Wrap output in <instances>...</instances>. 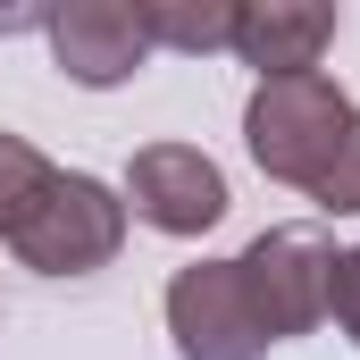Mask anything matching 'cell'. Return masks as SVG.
<instances>
[{
	"label": "cell",
	"instance_id": "10",
	"mask_svg": "<svg viewBox=\"0 0 360 360\" xmlns=\"http://www.w3.org/2000/svg\"><path fill=\"white\" fill-rule=\"evenodd\" d=\"M310 201H319V210H335V218H360V117H352V134L335 143L327 176L310 184Z\"/></svg>",
	"mask_w": 360,
	"mask_h": 360
},
{
	"label": "cell",
	"instance_id": "1",
	"mask_svg": "<svg viewBox=\"0 0 360 360\" xmlns=\"http://www.w3.org/2000/svg\"><path fill=\"white\" fill-rule=\"evenodd\" d=\"M352 101L335 76H269V84H252L243 101V143H252V160H260V176L276 184H310L327 176V160H335V143L352 134Z\"/></svg>",
	"mask_w": 360,
	"mask_h": 360
},
{
	"label": "cell",
	"instance_id": "5",
	"mask_svg": "<svg viewBox=\"0 0 360 360\" xmlns=\"http://www.w3.org/2000/svg\"><path fill=\"white\" fill-rule=\"evenodd\" d=\"M126 218H143L151 235H210L226 218V176L210 151L193 143H151L126 168Z\"/></svg>",
	"mask_w": 360,
	"mask_h": 360
},
{
	"label": "cell",
	"instance_id": "8",
	"mask_svg": "<svg viewBox=\"0 0 360 360\" xmlns=\"http://www.w3.org/2000/svg\"><path fill=\"white\" fill-rule=\"evenodd\" d=\"M134 25H143L151 51L201 59V51H226L235 42V0H134Z\"/></svg>",
	"mask_w": 360,
	"mask_h": 360
},
{
	"label": "cell",
	"instance_id": "3",
	"mask_svg": "<svg viewBox=\"0 0 360 360\" xmlns=\"http://www.w3.org/2000/svg\"><path fill=\"white\" fill-rule=\"evenodd\" d=\"M235 276H243V293H252L269 344H293V335L327 327L335 243H327L319 226H269V235H252V252L235 260Z\"/></svg>",
	"mask_w": 360,
	"mask_h": 360
},
{
	"label": "cell",
	"instance_id": "4",
	"mask_svg": "<svg viewBox=\"0 0 360 360\" xmlns=\"http://www.w3.org/2000/svg\"><path fill=\"white\" fill-rule=\"evenodd\" d=\"M168 335H176V360H260L269 352V327H260L235 260H193V269L168 276Z\"/></svg>",
	"mask_w": 360,
	"mask_h": 360
},
{
	"label": "cell",
	"instance_id": "7",
	"mask_svg": "<svg viewBox=\"0 0 360 360\" xmlns=\"http://www.w3.org/2000/svg\"><path fill=\"white\" fill-rule=\"evenodd\" d=\"M335 42V8L319 0H235V59L269 76H319V51Z\"/></svg>",
	"mask_w": 360,
	"mask_h": 360
},
{
	"label": "cell",
	"instance_id": "9",
	"mask_svg": "<svg viewBox=\"0 0 360 360\" xmlns=\"http://www.w3.org/2000/svg\"><path fill=\"white\" fill-rule=\"evenodd\" d=\"M51 184H59V168H51L25 134H0V235H17V226L42 210Z\"/></svg>",
	"mask_w": 360,
	"mask_h": 360
},
{
	"label": "cell",
	"instance_id": "2",
	"mask_svg": "<svg viewBox=\"0 0 360 360\" xmlns=\"http://www.w3.org/2000/svg\"><path fill=\"white\" fill-rule=\"evenodd\" d=\"M8 243L34 276H92L126 252V193L101 176H59Z\"/></svg>",
	"mask_w": 360,
	"mask_h": 360
},
{
	"label": "cell",
	"instance_id": "6",
	"mask_svg": "<svg viewBox=\"0 0 360 360\" xmlns=\"http://www.w3.org/2000/svg\"><path fill=\"white\" fill-rule=\"evenodd\" d=\"M51 59H59V76L84 92H109L126 84L143 59H151V42H143V25H134V0H68V8H51Z\"/></svg>",
	"mask_w": 360,
	"mask_h": 360
},
{
	"label": "cell",
	"instance_id": "11",
	"mask_svg": "<svg viewBox=\"0 0 360 360\" xmlns=\"http://www.w3.org/2000/svg\"><path fill=\"white\" fill-rule=\"evenodd\" d=\"M327 319L344 327V344L360 352V243H352V252H335V293H327Z\"/></svg>",
	"mask_w": 360,
	"mask_h": 360
},
{
	"label": "cell",
	"instance_id": "12",
	"mask_svg": "<svg viewBox=\"0 0 360 360\" xmlns=\"http://www.w3.org/2000/svg\"><path fill=\"white\" fill-rule=\"evenodd\" d=\"M25 25H51L42 8H0V34H25Z\"/></svg>",
	"mask_w": 360,
	"mask_h": 360
}]
</instances>
